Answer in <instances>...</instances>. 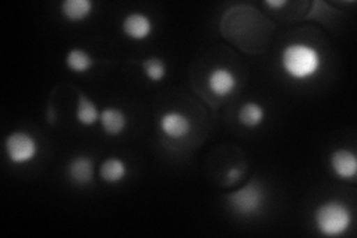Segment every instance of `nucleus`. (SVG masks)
I'll list each match as a JSON object with an SVG mask.
<instances>
[{
  "instance_id": "20e7f679",
  "label": "nucleus",
  "mask_w": 357,
  "mask_h": 238,
  "mask_svg": "<svg viewBox=\"0 0 357 238\" xmlns=\"http://www.w3.org/2000/svg\"><path fill=\"white\" fill-rule=\"evenodd\" d=\"M5 154L15 165L29 164L39 155V142L29 131H14L5 140Z\"/></svg>"
},
{
  "instance_id": "f8f14e48",
  "label": "nucleus",
  "mask_w": 357,
  "mask_h": 238,
  "mask_svg": "<svg viewBox=\"0 0 357 238\" xmlns=\"http://www.w3.org/2000/svg\"><path fill=\"white\" fill-rule=\"evenodd\" d=\"M60 10L67 21L82 22L93 14L94 3L91 0H64Z\"/></svg>"
},
{
  "instance_id": "f3484780",
  "label": "nucleus",
  "mask_w": 357,
  "mask_h": 238,
  "mask_svg": "<svg viewBox=\"0 0 357 238\" xmlns=\"http://www.w3.org/2000/svg\"><path fill=\"white\" fill-rule=\"evenodd\" d=\"M243 174H244V170L241 167H231L227 172V184L228 185L237 184L238 180L243 177Z\"/></svg>"
},
{
  "instance_id": "ddd939ff",
  "label": "nucleus",
  "mask_w": 357,
  "mask_h": 238,
  "mask_svg": "<svg viewBox=\"0 0 357 238\" xmlns=\"http://www.w3.org/2000/svg\"><path fill=\"white\" fill-rule=\"evenodd\" d=\"M76 121L84 127H93L100 122V110L94 101L85 93H77V106H76Z\"/></svg>"
},
{
  "instance_id": "f257e3e1",
  "label": "nucleus",
  "mask_w": 357,
  "mask_h": 238,
  "mask_svg": "<svg viewBox=\"0 0 357 238\" xmlns=\"http://www.w3.org/2000/svg\"><path fill=\"white\" fill-rule=\"evenodd\" d=\"M282 69L295 81H307L316 76L321 66L323 59L319 50L308 43H289L282 52Z\"/></svg>"
},
{
  "instance_id": "0eeeda50",
  "label": "nucleus",
  "mask_w": 357,
  "mask_h": 238,
  "mask_svg": "<svg viewBox=\"0 0 357 238\" xmlns=\"http://www.w3.org/2000/svg\"><path fill=\"white\" fill-rule=\"evenodd\" d=\"M67 177H69L75 185L86 186L94 182L96 177V164L91 156L88 155H77L66 168Z\"/></svg>"
},
{
  "instance_id": "6ab92c4d",
  "label": "nucleus",
  "mask_w": 357,
  "mask_h": 238,
  "mask_svg": "<svg viewBox=\"0 0 357 238\" xmlns=\"http://www.w3.org/2000/svg\"><path fill=\"white\" fill-rule=\"evenodd\" d=\"M48 118H50V121H51V122H52V121H54V118H55V117H54V113H52V107H48Z\"/></svg>"
},
{
  "instance_id": "423d86ee",
  "label": "nucleus",
  "mask_w": 357,
  "mask_h": 238,
  "mask_svg": "<svg viewBox=\"0 0 357 238\" xmlns=\"http://www.w3.org/2000/svg\"><path fill=\"white\" fill-rule=\"evenodd\" d=\"M122 33L126 38L134 42H143L151 38L153 33L152 20L143 13H131L122 20Z\"/></svg>"
},
{
  "instance_id": "1a4fd4ad",
  "label": "nucleus",
  "mask_w": 357,
  "mask_h": 238,
  "mask_svg": "<svg viewBox=\"0 0 357 238\" xmlns=\"http://www.w3.org/2000/svg\"><path fill=\"white\" fill-rule=\"evenodd\" d=\"M207 85L211 93L218 97H228L237 88V76L227 67H216L210 70L207 77Z\"/></svg>"
},
{
  "instance_id": "4468645a",
  "label": "nucleus",
  "mask_w": 357,
  "mask_h": 238,
  "mask_svg": "<svg viewBox=\"0 0 357 238\" xmlns=\"http://www.w3.org/2000/svg\"><path fill=\"white\" fill-rule=\"evenodd\" d=\"M96 66L94 57L82 48H73L66 55V67L75 75H85Z\"/></svg>"
},
{
  "instance_id": "9d476101",
  "label": "nucleus",
  "mask_w": 357,
  "mask_h": 238,
  "mask_svg": "<svg viewBox=\"0 0 357 238\" xmlns=\"http://www.w3.org/2000/svg\"><path fill=\"white\" fill-rule=\"evenodd\" d=\"M100 126H102L105 134L110 135V137H118V135L126 133L128 118L122 109L110 106L100 112Z\"/></svg>"
},
{
  "instance_id": "f03ea898",
  "label": "nucleus",
  "mask_w": 357,
  "mask_h": 238,
  "mask_svg": "<svg viewBox=\"0 0 357 238\" xmlns=\"http://www.w3.org/2000/svg\"><path fill=\"white\" fill-rule=\"evenodd\" d=\"M314 225L321 235L341 237L351 228L353 213L342 201H325L314 211Z\"/></svg>"
},
{
  "instance_id": "2eb2a0df",
  "label": "nucleus",
  "mask_w": 357,
  "mask_h": 238,
  "mask_svg": "<svg viewBox=\"0 0 357 238\" xmlns=\"http://www.w3.org/2000/svg\"><path fill=\"white\" fill-rule=\"evenodd\" d=\"M266 117L265 107L258 101H248L238 110V122L245 128H258Z\"/></svg>"
},
{
  "instance_id": "a211bd4d",
  "label": "nucleus",
  "mask_w": 357,
  "mask_h": 238,
  "mask_svg": "<svg viewBox=\"0 0 357 238\" xmlns=\"http://www.w3.org/2000/svg\"><path fill=\"white\" fill-rule=\"evenodd\" d=\"M265 5L268 8H273V9H278V8H283V6H287L289 2H286V0H268V2H265Z\"/></svg>"
},
{
  "instance_id": "6e6552de",
  "label": "nucleus",
  "mask_w": 357,
  "mask_h": 238,
  "mask_svg": "<svg viewBox=\"0 0 357 238\" xmlns=\"http://www.w3.org/2000/svg\"><path fill=\"white\" fill-rule=\"evenodd\" d=\"M329 165L333 174L342 180H353L357 174V156L345 147H340L331 154Z\"/></svg>"
},
{
  "instance_id": "7ed1b4c3",
  "label": "nucleus",
  "mask_w": 357,
  "mask_h": 238,
  "mask_svg": "<svg viewBox=\"0 0 357 238\" xmlns=\"http://www.w3.org/2000/svg\"><path fill=\"white\" fill-rule=\"evenodd\" d=\"M266 201V192L259 180H250L248 185L231 192L227 195V202L229 209L240 214V216H253L258 214Z\"/></svg>"
},
{
  "instance_id": "dca6fc26",
  "label": "nucleus",
  "mask_w": 357,
  "mask_h": 238,
  "mask_svg": "<svg viewBox=\"0 0 357 238\" xmlns=\"http://www.w3.org/2000/svg\"><path fill=\"white\" fill-rule=\"evenodd\" d=\"M142 69L144 76L155 84L164 81V77L167 76V64L160 57H149L142 63Z\"/></svg>"
},
{
  "instance_id": "39448f33",
  "label": "nucleus",
  "mask_w": 357,
  "mask_h": 238,
  "mask_svg": "<svg viewBox=\"0 0 357 238\" xmlns=\"http://www.w3.org/2000/svg\"><path fill=\"white\" fill-rule=\"evenodd\" d=\"M158 126L165 137L172 140H182L192 133L191 119L178 110H169L162 113Z\"/></svg>"
},
{
  "instance_id": "9b49d317",
  "label": "nucleus",
  "mask_w": 357,
  "mask_h": 238,
  "mask_svg": "<svg viewBox=\"0 0 357 238\" xmlns=\"http://www.w3.org/2000/svg\"><path fill=\"white\" fill-rule=\"evenodd\" d=\"M128 174V167L124 160L112 156L102 163L98 168V176L107 185H118L124 182Z\"/></svg>"
}]
</instances>
